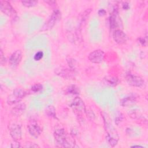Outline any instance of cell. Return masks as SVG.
<instances>
[{"label":"cell","mask_w":148,"mask_h":148,"mask_svg":"<svg viewBox=\"0 0 148 148\" xmlns=\"http://www.w3.org/2000/svg\"><path fill=\"white\" fill-rule=\"evenodd\" d=\"M102 117L106 132V139L110 146L114 147L117 144L119 139L117 131L106 113L102 114Z\"/></svg>","instance_id":"cell-1"},{"label":"cell","mask_w":148,"mask_h":148,"mask_svg":"<svg viewBox=\"0 0 148 148\" xmlns=\"http://www.w3.org/2000/svg\"><path fill=\"white\" fill-rule=\"evenodd\" d=\"M43 56V53L42 51H38L37 53H36V54H35L34 58L35 61H39L40 60L41 58H42Z\"/></svg>","instance_id":"cell-23"},{"label":"cell","mask_w":148,"mask_h":148,"mask_svg":"<svg viewBox=\"0 0 148 148\" xmlns=\"http://www.w3.org/2000/svg\"><path fill=\"white\" fill-rule=\"evenodd\" d=\"M46 3H48L49 5L50 6H56V2L54 1H45Z\"/></svg>","instance_id":"cell-29"},{"label":"cell","mask_w":148,"mask_h":148,"mask_svg":"<svg viewBox=\"0 0 148 148\" xmlns=\"http://www.w3.org/2000/svg\"><path fill=\"white\" fill-rule=\"evenodd\" d=\"M104 82L109 86H115L118 84L119 79L117 77L108 76L104 78Z\"/></svg>","instance_id":"cell-17"},{"label":"cell","mask_w":148,"mask_h":148,"mask_svg":"<svg viewBox=\"0 0 148 148\" xmlns=\"http://www.w3.org/2000/svg\"><path fill=\"white\" fill-rule=\"evenodd\" d=\"M71 107L77 113H82L86 112V107L83 101L78 97L74 98L71 104Z\"/></svg>","instance_id":"cell-11"},{"label":"cell","mask_w":148,"mask_h":148,"mask_svg":"<svg viewBox=\"0 0 148 148\" xmlns=\"http://www.w3.org/2000/svg\"><path fill=\"white\" fill-rule=\"evenodd\" d=\"M43 88L42 85L40 84H36L31 87V90L34 92H38L40 91Z\"/></svg>","instance_id":"cell-22"},{"label":"cell","mask_w":148,"mask_h":148,"mask_svg":"<svg viewBox=\"0 0 148 148\" xmlns=\"http://www.w3.org/2000/svg\"><path fill=\"white\" fill-rule=\"evenodd\" d=\"M91 11V10L90 9H88L86 10L82 14H81V15L80 16V18H79L80 24H82L84 22H85V21L88 18Z\"/></svg>","instance_id":"cell-20"},{"label":"cell","mask_w":148,"mask_h":148,"mask_svg":"<svg viewBox=\"0 0 148 148\" xmlns=\"http://www.w3.org/2000/svg\"><path fill=\"white\" fill-rule=\"evenodd\" d=\"M79 88L75 85H71L66 89V92L70 94H79Z\"/></svg>","instance_id":"cell-19"},{"label":"cell","mask_w":148,"mask_h":148,"mask_svg":"<svg viewBox=\"0 0 148 148\" xmlns=\"http://www.w3.org/2000/svg\"><path fill=\"white\" fill-rule=\"evenodd\" d=\"M22 59V52L20 50H17L10 56L9 63L12 68H16L19 65Z\"/></svg>","instance_id":"cell-13"},{"label":"cell","mask_w":148,"mask_h":148,"mask_svg":"<svg viewBox=\"0 0 148 148\" xmlns=\"http://www.w3.org/2000/svg\"><path fill=\"white\" fill-rule=\"evenodd\" d=\"M106 12L105 9H101L99 10V11H98V15L99 16H103L106 14Z\"/></svg>","instance_id":"cell-28"},{"label":"cell","mask_w":148,"mask_h":148,"mask_svg":"<svg viewBox=\"0 0 148 148\" xmlns=\"http://www.w3.org/2000/svg\"><path fill=\"white\" fill-rule=\"evenodd\" d=\"M136 102V97L134 95H130L121 99L120 105L123 107H128L134 105Z\"/></svg>","instance_id":"cell-16"},{"label":"cell","mask_w":148,"mask_h":148,"mask_svg":"<svg viewBox=\"0 0 148 148\" xmlns=\"http://www.w3.org/2000/svg\"><path fill=\"white\" fill-rule=\"evenodd\" d=\"M25 147H28V148H29V147H39V146L35 143H32V142H27L24 146Z\"/></svg>","instance_id":"cell-26"},{"label":"cell","mask_w":148,"mask_h":148,"mask_svg":"<svg viewBox=\"0 0 148 148\" xmlns=\"http://www.w3.org/2000/svg\"><path fill=\"white\" fill-rule=\"evenodd\" d=\"M27 127L28 132L32 136L37 138L40 135L41 129L36 121H30L28 124Z\"/></svg>","instance_id":"cell-12"},{"label":"cell","mask_w":148,"mask_h":148,"mask_svg":"<svg viewBox=\"0 0 148 148\" xmlns=\"http://www.w3.org/2000/svg\"><path fill=\"white\" fill-rule=\"evenodd\" d=\"M8 128L10 135L14 140L18 141L21 139V128L19 124L16 122L11 121L9 124Z\"/></svg>","instance_id":"cell-5"},{"label":"cell","mask_w":148,"mask_h":148,"mask_svg":"<svg viewBox=\"0 0 148 148\" xmlns=\"http://www.w3.org/2000/svg\"><path fill=\"white\" fill-rule=\"evenodd\" d=\"M121 24V20L119 15L117 8H114L109 17L110 27L112 29H114L120 26Z\"/></svg>","instance_id":"cell-9"},{"label":"cell","mask_w":148,"mask_h":148,"mask_svg":"<svg viewBox=\"0 0 148 148\" xmlns=\"http://www.w3.org/2000/svg\"><path fill=\"white\" fill-rule=\"evenodd\" d=\"M113 38L114 40L119 45L124 44L127 40V35L120 29H116L113 33Z\"/></svg>","instance_id":"cell-14"},{"label":"cell","mask_w":148,"mask_h":148,"mask_svg":"<svg viewBox=\"0 0 148 148\" xmlns=\"http://www.w3.org/2000/svg\"><path fill=\"white\" fill-rule=\"evenodd\" d=\"M0 9L6 15L15 17L16 12L12 6L11 4L6 1H0Z\"/></svg>","instance_id":"cell-8"},{"label":"cell","mask_w":148,"mask_h":148,"mask_svg":"<svg viewBox=\"0 0 148 148\" xmlns=\"http://www.w3.org/2000/svg\"><path fill=\"white\" fill-rule=\"evenodd\" d=\"M143 147V146H140V145H133L131 146V147Z\"/></svg>","instance_id":"cell-31"},{"label":"cell","mask_w":148,"mask_h":148,"mask_svg":"<svg viewBox=\"0 0 148 148\" xmlns=\"http://www.w3.org/2000/svg\"><path fill=\"white\" fill-rule=\"evenodd\" d=\"M123 9L124 10H128L130 8V6H129V4L127 3V2H124L123 4Z\"/></svg>","instance_id":"cell-30"},{"label":"cell","mask_w":148,"mask_h":148,"mask_svg":"<svg viewBox=\"0 0 148 148\" xmlns=\"http://www.w3.org/2000/svg\"><path fill=\"white\" fill-rule=\"evenodd\" d=\"M147 36H143V37H140L139 38V43L143 46H146L147 45Z\"/></svg>","instance_id":"cell-24"},{"label":"cell","mask_w":148,"mask_h":148,"mask_svg":"<svg viewBox=\"0 0 148 148\" xmlns=\"http://www.w3.org/2000/svg\"><path fill=\"white\" fill-rule=\"evenodd\" d=\"M21 3L24 6L27 8H31V7H34L36 6L38 2L35 0H28V1H22Z\"/></svg>","instance_id":"cell-21"},{"label":"cell","mask_w":148,"mask_h":148,"mask_svg":"<svg viewBox=\"0 0 148 148\" xmlns=\"http://www.w3.org/2000/svg\"><path fill=\"white\" fill-rule=\"evenodd\" d=\"M56 143L61 147H73L75 146V141L73 138L63 128H57L54 132Z\"/></svg>","instance_id":"cell-2"},{"label":"cell","mask_w":148,"mask_h":148,"mask_svg":"<svg viewBox=\"0 0 148 148\" xmlns=\"http://www.w3.org/2000/svg\"><path fill=\"white\" fill-rule=\"evenodd\" d=\"M61 18V12L58 9L54 10L46 22L42 27L40 31H45L51 29Z\"/></svg>","instance_id":"cell-4"},{"label":"cell","mask_w":148,"mask_h":148,"mask_svg":"<svg viewBox=\"0 0 148 148\" xmlns=\"http://www.w3.org/2000/svg\"><path fill=\"white\" fill-rule=\"evenodd\" d=\"M21 147L18 141H16V140H14V142H13L12 144H11V147H13V148H18V147Z\"/></svg>","instance_id":"cell-27"},{"label":"cell","mask_w":148,"mask_h":148,"mask_svg":"<svg viewBox=\"0 0 148 148\" xmlns=\"http://www.w3.org/2000/svg\"><path fill=\"white\" fill-rule=\"evenodd\" d=\"M25 109L26 105L24 103H18L12 108L11 110V113L13 116L18 117L24 112Z\"/></svg>","instance_id":"cell-15"},{"label":"cell","mask_w":148,"mask_h":148,"mask_svg":"<svg viewBox=\"0 0 148 148\" xmlns=\"http://www.w3.org/2000/svg\"><path fill=\"white\" fill-rule=\"evenodd\" d=\"M125 80L129 85L133 87H141L145 84L144 80L140 76L131 73L126 74Z\"/></svg>","instance_id":"cell-6"},{"label":"cell","mask_w":148,"mask_h":148,"mask_svg":"<svg viewBox=\"0 0 148 148\" xmlns=\"http://www.w3.org/2000/svg\"><path fill=\"white\" fill-rule=\"evenodd\" d=\"M46 113L49 117L56 118V109H55L54 107L52 105H50L47 107V108L46 109Z\"/></svg>","instance_id":"cell-18"},{"label":"cell","mask_w":148,"mask_h":148,"mask_svg":"<svg viewBox=\"0 0 148 148\" xmlns=\"http://www.w3.org/2000/svg\"><path fill=\"white\" fill-rule=\"evenodd\" d=\"M105 57L104 52L100 49H97L91 52L88 55V60L92 63L99 64L101 63Z\"/></svg>","instance_id":"cell-7"},{"label":"cell","mask_w":148,"mask_h":148,"mask_svg":"<svg viewBox=\"0 0 148 148\" xmlns=\"http://www.w3.org/2000/svg\"><path fill=\"white\" fill-rule=\"evenodd\" d=\"M56 73L66 79H72L75 77L76 72L72 68H61L56 71Z\"/></svg>","instance_id":"cell-10"},{"label":"cell","mask_w":148,"mask_h":148,"mask_svg":"<svg viewBox=\"0 0 148 148\" xmlns=\"http://www.w3.org/2000/svg\"><path fill=\"white\" fill-rule=\"evenodd\" d=\"M27 92L20 88H16L13 92L10 94L7 98V103L9 105H12L19 103L26 95Z\"/></svg>","instance_id":"cell-3"},{"label":"cell","mask_w":148,"mask_h":148,"mask_svg":"<svg viewBox=\"0 0 148 148\" xmlns=\"http://www.w3.org/2000/svg\"><path fill=\"white\" fill-rule=\"evenodd\" d=\"M6 62V58L5 57V56L3 54V53L2 50H1L0 51V63L2 65H3Z\"/></svg>","instance_id":"cell-25"}]
</instances>
